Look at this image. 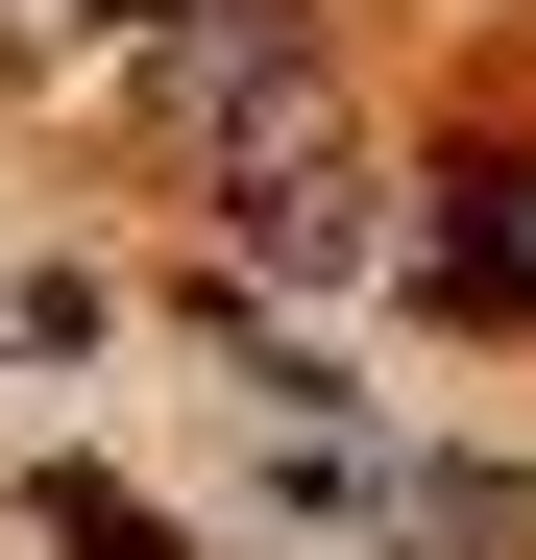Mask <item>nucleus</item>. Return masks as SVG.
<instances>
[{
    "mask_svg": "<svg viewBox=\"0 0 536 560\" xmlns=\"http://www.w3.org/2000/svg\"><path fill=\"white\" fill-rule=\"evenodd\" d=\"M49 536H73V560H196V536H171L147 488H98V463H49Z\"/></svg>",
    "mask_w": 536,
    "mask_h": 560,
    "instance_id": "nucleus-1",
    "label": "nucleus"
},
{
    "mask_svg": "<svg viewBox=\"0 0 536 560\" xmlns=\"http://www.w3.org/2000/svg\"><path fill=\"white\" fill-rule=\"evenodd\" d=\"M98 25H171V0H98Z\"/></svg>",
    "mask_w": 536,
    "mask_h": 560,
    "instance_id": "nucleus-2",
    "label": "nucleus"
}]
</instances>
